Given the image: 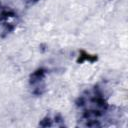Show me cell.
Returning a JSON list of instances; mask_svg holds the SVG:
<instances>
[{
  "mask_svg": "<svg viewBox=\"0 0 128 128\" xmlns=\"http://www.w3.org/2000/svg\"><path fill=\"white\" fill-rule=\"evenodd\" d=\"M78 125L82 127H101L110 105L103 88L95 84L81 92L75 101Z\"/></svg>",
  "mask_w": 128,
  "mask_h": 128,
  "instance_id": "1",
  "label": "cell"
},
{
  "mask_svg": "<svg viewBox=\"0 0 128 128\" xmlns=\"http://www.w3.org/2000/svg\"><path fill=\"white\" fill-rule=\"evenodd\" d=\"M18 22L19 16L17 12L0 1V36L5 37L10 34L17 27Z\"/></svg>",
  "mask_w": 128,
  "mask_h": 128,
  "instance_id": "2",
  "label": "cell"
},
{
  "mask_svg": "<svg viewBox=\"0 0 128 128\" xmlns=\"http://www.w3.org/2000/svg\"><path fill=\"white\" fill-rule=\"evenodd\" d=\"M48 70L44 67H40L33 71L29 76V88L33 95L41 96L46 91V77Z\"/></svg>",
  "mask_w": 128,
  "mask_h": 128,
  "instance_id": "3",
  "label": "cell"
},
{
  "mask_svg": "<svg viewBox=\"0 0 128 128\" xmlns=\"http://www.w3.org/2000/svg\"><path fill=\"white\" fill-rule=\"evenodd\" d=\"M41 127H64V119L60 114H47L40 122Z\"/></svg>",
  "mask_w": 128,
  "mask_h": 128,
  "instance_id": "4",
  "label": "cell"
},
{
  "mask_svg": "<svg viewBox=\"0 0 128 128\" xmlns=\"http://www.w3.org/2000/svg\"><path fill=\"white\" fill-rule=\"evenodd\" d=\"M25 3H27V4H29V5H33V4H35L36 2H38L39 0H23Z\"/></svg>",
  "mask_w": 128,
  "mask_h": 128,
  "instance_id": "5",
  "label": "cell"
}]
</instances>
